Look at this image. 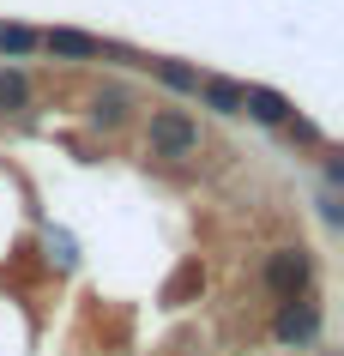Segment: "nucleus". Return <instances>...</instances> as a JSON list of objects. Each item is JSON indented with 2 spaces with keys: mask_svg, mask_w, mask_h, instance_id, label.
<instances>
[{
  "mask_svg": "<svg viewBox=\"0 0 344 356\" xmlns=\"http://www.w3.org/2000/svg\"><path fill=\"white\" fill-rule=\"evenodd\" d=\"M193 91L206 97V109H218V115H242V85H229V79H199Z\"/></svg>",
  "mask_w": 344,
  "mask_h": 356,
  "instance_id": "6",
  "label": "nucleus"
},
{
  "mask_svg": "<svg viewBox=\"0 0 344 356\" xmlns=\"http://www.w3.org/2000/svg\"><path fill=\"white\" fill-rule=\"evenodd\" d=\"M31 103V85H24L19 67H0V109H24Z\"/></svg>",
  "mask_w": 344,
  "mask_h": 356,
  "instance_id": "7",
  "label": "nucleus"
},
{
  "mask_svg": "<svg viewBox=\"0 0 344 356\" xmlns=\"http://www.w3.org/2000/svg\"><path fill=\"white\" fill-rule=\"evenodd\" d=\"M242 109H248L254 121H272V127H284L290 115H296V109L284 103V97H278V91H266V85H242Z\"/></svg>",
  "mask_w": 344,
  "mask_h": 356,
  "instance_id": "5",
  "label": "nucleus"
},
{
  "mask_svg": "<svg viewBox=\"0 0 344 356\" xmlns=\"http://www.w3.org/2000/svg\"><path fill=\"white\" fill-rule=\"evenodd\" d=\"M157 79H163V85H175V91H193V85H199V73H193V67H181V60H157Z\"/></svg>",
  "mask_w": 344,
  "mask_h": 356,
  "instance_id": "9",
  "label": "nucleus"
},
{
  "mask_svg": "<svg viewBox=\"0 0 344 356\" xmlns=\"http://www.w3.org/2000/svg\"><path fill=\"white\" fill-rule=\"evenodd\" d=\"M49 55H67V60H97V55H109V42L103 37H85V31H49V37H37Z\"/></svg>",
  "mask_w": 344,
  "mask_h": 356,
  "instance_id": "4",
  "label": "nucleus"
},
{
  "mask_svg": "<svg viewBox=\"0 0 344 356\" xmlns=\"http://www.w3.org/2000/svg\"><path fill=\"white\" fill-rule=\"evenodd\" d=\"M308 278H314V260H308L302 248H278L266 260V290L278 302H290V296H308Z\"/></svg>",
  "mask_w": 344,
  "mask_h": 356,
  "instance_id": "2",
  "label": "nucleus"
},
{
  "mask_svg": "<svg viewBox=\"0 0 344 356\" xmlns=\"http://www.w3.org/2000/svg\"><path fill=\"white\" fill-rule=\"evenodd\" d=\"M193 290H206V272H199V266H181V272H175V284H170V302L193 296Z\"/></svg>",
  "mask_w": 344,
  "mask_h": 356,
  "instance_id": "10",
  "label": "nucleus"
},
{
  "mask_svg": "<svg viewBox=\"0 0 344 356\" xmlns=\"http://www.w3.org/2000/svg\"><path fill=\"white\" fill-rule=\"evenodd\" d=\"M31 49H42L37 42V31H24V24H0V55H31Z\"/></svg>",
  "mask_w": 344,
  "mask_h": 356,
  "instance_id": "8",
  "label": "nucleus"
},
{
  "mask_svg": "<svg viewBox=\"0 0 344 356\" xmlns=\"http://www.w3.org/2000/svg\"><path fill=\"white\" fill-rule=\"evenodd\" d=\"M272 332H278V344H314L320 338V308L308 296H290L278 308V320H272Z\"/></svg>",
  "mask_w": 344,
  "mask_h": 356,
  "instance_id": "3",
  "label": "nucleus"
},
{
  "mask_svg": "<svg viewBox=\"0 0 344 356\" xmlns=\"http://www.w3.org/2000/svg\"><path fill=\"white\" fill-rule=\"evenodd\" d=\"M145 139H151L157 157H188V151H199V121L181 115V109H157Z\"/></svg>",
  "mask_w": 344,
  "mask_h": 356,
  "instance_id": "1",
  "label": "nucleus"
}]
</instances>
